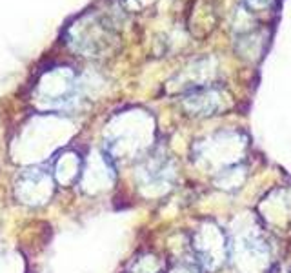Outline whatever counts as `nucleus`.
Instances as JSON below:
<instances>
[{
	"label": "nucleus",
	"mask_w": 291,
	"mask_h": 273,
	"mask_svg": "<svg viewBox=\"0 0 291 273\" xmlns=\"http://www.w3.org/2000/svg\"><path fill=\"white\" fill-rule=\"evenodd\" d=\"M269 2H271V0H246V4L251 7H264V6H268Z\"/></svg>",
	"instance_id": "obj_1"
}]
</instances>
